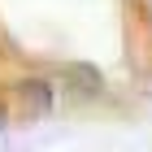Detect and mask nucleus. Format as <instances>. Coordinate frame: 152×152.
<instances>
[{"label": "nucleus", "instance_id": "f257e3e1", "mask_svg": "<svg viewBox=\"0 0 152 152\" xmlns=\"http://www.w3.org/2000/svg\"><path fill=\"white\" fill-rule=\"evenodd\" d=\"M48 109H52V87L39 78L22 83L18 87V113L26 117V122H39V117H48Z\"/></svg>", "mask_w": 152, "mask_h": 152}, {"label": "nucleus", "instance_id": "f03ea898", "mask_svg": "<svg viewBox=\"0 0 152 152\" xmlns=\"http://www.w3.org/2000/svg\"><path fill=\"white\" fill-rule=\"evenodd\" d=\"M0 130H4V109H0Z\"/></svg>", "mask_w": 152, "mask_h": 152}]
</instances>
